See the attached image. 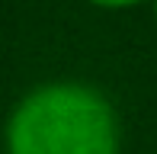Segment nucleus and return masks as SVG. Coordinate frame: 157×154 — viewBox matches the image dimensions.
Returning <instances> with one entry per match:
<instances>
[{"instance_id":"nucleus-1","label":"nucleus","mask_w":157,"mask_h":154,"mask_svg":"<svg viewBox=\"0 0 157 154\" xmlns=\"http://www.w3.org/2000/svg\"><path fill=\"white\" fill-rule=\"evenodd\" d=\"M6 144L10 154H116V113L90 87L48 83L16 106Z\"/></svg>"},{"instance_id":"nucleus-2","label":"nucleus","mask_w":157,"mask_h":154,"mask_svg":"<svg viewBox=\"0 0 157 154\" xmlns=\"http://www.w3.org/2000/svg\"><path fill=\"white\" fill-rule=\"evenodd\" d=\"M90 3H96V6H132L138 0H90Z\"/></svg>"}]
</instances>
